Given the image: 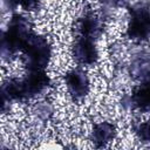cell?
<instances>
[{"mask_svg":"<svg viewBox=\"0 0 150 150\" xmlns=\"http://www.w3.org/2000/svg\"><path fill=\"white\" fill-rule=\"evenodd\" d=\"M52 81L45 70H28L22 79H8L4 82L2 111L12 102H22L41 96L50 88Z\"/></svg>","mask_w":150,"mask_h":150,"instance_id":"obj_1","label":"cell"},{"mask_svg":"<svg viewBox=\"0 0 150 150\" xmlns=\"http://www.w3.org/2000/svg\"><path fill=\"white\" fill-rule=\"evenodd\" d=\"M34 33L29 18L22 14H13L1 35V56L9 60L21 53L23 46Z\"/></svg>","mask_w":150,"mask_h":150,"instance_id":"obj_2","label":"cell"},{"mask_svg":"<svg viewBox=\"0 0 150 150\" xmlns=\"http://www.w3.org/2000/svg\"><path fill=\"white\" fill-rule=\"evenodd\" d=\"M21 55L28 70H45L52 57V46L47 38L33 33L23 46Z\"/></svg>","mask_w":150,"mask_h":150,"instance_id":"obj_3","label":"cell"},{"mask_svg":"<svg viewBox=\"0 0 150 150\" xmlns=\"http://www.w3.org/2000/svg\"><path fill=\"white\" fill-rule=\"evenodd\" d=\"M127 36L137 42L146 41L150 38V6L144 1L135 4L129 9Z\"/></svg>","mask_w":150,"mask_h":150,"instance_id":"obj_4","label":"cell"},{"mask_svg":"<svg viewBox=\"0 0 150 150\" xmlns=\"http://www.w3.org/2000/svg\"><path fill=\"white\" fill-rule=\"evenodd\" d=\"M103 30H104L103 19L94 11H86L77 19V22L75 25L76 36H83L94 41L101 38Z\"/></svg>","mask_w":150,"mask_h":150,"instance_id":"obj_5","label":"cell"},{"mask_svg":"<svg viewBox=\"0 0 150 150\" xmlns=\"http://www.w3.org/2000/svg\"><path fill=\"white\" fill-rule=\"evenodd\" d=\"M71 56L80 66H93L98 60V50L94 40L76 36L71 46Z\"/></svg>","mask_w":150,"mask_h":150,"instance_id":"obj_6","label":"cell"},{"mask_svg":"<svg viewBox=\"0 0 150 150\" xmlns=\"http://www.w3.org/2000/svg\"><path fill=\"white\" fill-rule=\"evenodd\" d=\"M67 90L74 101L84 98L90 90V81L87 73L81 68H74L64 75Z\"/></svg>","mask_w":150,"mask_h":150,"instance_id":"obj_7","label":"cell"},{"mask_svg":"<svg viewBox=\"0 0 150 150\" xmlns=\"http://www.w3.org/2000/svg\"><path fill=\"white\" fill-rule=\"evenodd\" d=\"M115 136H116L115 125L108 121H104L94 124L90 134V139L96 148H103L110 142H112Z\"/></svg>","mask_w":150,"mask_h":150,"instance_id":"obj_8","label":"cell"},{"mask_svg":"<svg viewBox=\"0 0 150 150\" xmlns=\"http://www.w3.org/2000/svg\"><path fill=\"white\" fill-rule=\"evenodd\" d=\"M129 102L132 108L142 112H150V81L141 82L136 86L129 96Z\"/></svg>","mask_w":150,"mask_h":150,"instance_id":"obj_9","label":"cell"},{"mask_svg":"<svg viewBox=\"0 0 150 150\" xmlns=\"http://www.w3.org/2000/svg\"><path fill=\"white\" fill-rule=\"evenodd\" d=\"M130 76L138 82L150 81V57L137 56L135 57L129 67Z\"/></svg>","mask_w":150,"mask_h":150,"instance_id":"obj_10","label":"cell"},{"mask_svg":"<svg viewBox=\"0 0 150 150\" xmlns=\"http://www.w3.org/2000/svg\"><path fill=\"white\" fill-rule=\"evenodd\" d=\"M42 0H2L4 9L13 11L16 7H21L25 11H34L39 7Z\"/></svg>","mask_w":150,"mask_h":150,"instance_id":"obj_11","label":"cell"},{"mask_svg":"<svg viewBox=\"0 0 150 150\" xmlns=\"http://www.w3.org/2000/svg\"><path fill=\"white\" fill-rule=\"evenodd\" d=\"M135 134L143 143H150V120L138 123L135 127Z\"/></svg>","mask_w":150,"mask_h":150,"instance_id":"obj_12","label":"cell"},{"mask_svg":"<svg viewBox=\"0 0 150 150\" xmlns=\"http://www.w3.org/2000/svg\"><path fill=\"white\" fill-rule=\"evenodd\" d=\"M124 0H100V6H101V11L103 14L108 15L111 12H114L115 9H117L118 7L123 6Z\"/></svg>","mask_w":150,"mask_h":150,"instance_id":"obj_13","label":"cell"}]
</instances>
